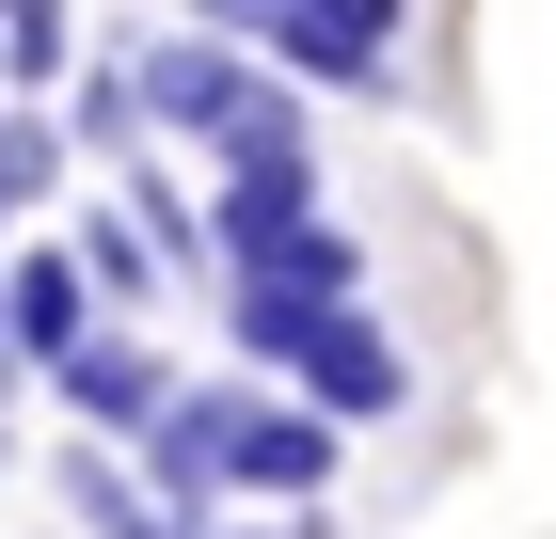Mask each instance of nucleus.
I'll return each instance as SVG.
<instances>
[{
	"instance_id": "3",
	"label": "nucleus",
	"mask_w": 556,
	"mask_h": 539,
	"mask_svg": "<svg viewBox=\"0 0 556 539\" xmlns=\"http://www.w3.org/2000/svg\"><path fill=\"white\" fill-rule=\"evenodd\" d=\"M207 33H255L302 95H397V48H414V0H191Z\"/></svg>"
},
{
	"instance_id": "7",
	"label": "nucleus",
	"mask_w": 556,
	"mask_h": 539,
	"mask_svg": "<svg viewBox=\"0 0 556 539\" xmlns=\"http://www.w3.org/2000/svg\"><path fill=\"white\" fill-rule=\"evenodd\" d=\"M48 476H64V524H80V539H207V508H175L143 460H112V428L48 445Z\"/></svg>"
},
{
	"instance_id": "6",
	"label": "nucleus",
	"mask_w": 556,
	"mask_h": 539,
	"mask_svg": "<svg viewBox=\"0 0 556 539\" xmlns=\"http://www.w3.org/2000/svg\"><path fill=\"white\" fill-rule=\"evenodd\" d=\"M48 397H64L80 428H112V445H143V428L175 413V365H160V333H143V318H112V333H80V349L48 365Z\"/></svg>"
},
{
	"instance_id": "12",
	"label": "nucleus",
	"mask_w": 556,
	"mask_h": 539,
	"mask_svg": "<svg viewBox=\"0 0 556 539\" xmlns=\"http://www.w3.org/2000/svg\"><path fill=\"white\" fill-rule=\"evenodd\" d=\"M0 460H16V381H0Z\"/></svg>"
},
{
	"instance_id": "8",
	"label": "nucleus",
	"mask_w": 556,
	"mask_h": 539,
	"mask_svg": "<svg viewBox=\"0 0 556 539\" xmlns=\"http://www.w3.org/2000/svg\"><path fill=\"white\" fill-rule=\"evenodd\" d=\"M64 239H80V270H96V301H112V318H160V301H175V254L143 239L128 191H80V207H64Z\"/></svg>"
},
{
	"instance_id": "1",
	"label": "nucleus",
	"mask_w": 556,
	"mask_h": 539,
	"mask_svg": "<svg viewBox=\"0 0 556 539\" xmlns=\"http://www.w3.org/2000/svg\"><path fill=\"white\" fill-rule=\"evenodd\" d=\"M128 460L175 508H318L350 476V413H318V397L270 381V365H239V381H175V413L143 428Z\"/></svg>"
},
{
	"instance_id": "9",
	"label": "nucleus",
	"mask_w": 556,
	"mask_h": 539,
	"mask_svg": "<svg viewBox=\"0 0 556 539\" xmlns=\"http://www.w3.org/2000/svg\"><path fill=\"white\" fill-rule=\"evenodd\" d=\"M64 127H80V159H96V175H128L143 143H160V127H143V64H128V48H96L80 80H64Z\"/></svg>"
},
{
	"instance_id": "11",
	"label": "nucleus",
	"mask_w": 556,
	"mask_h": 539,
	"mask_svg": "<svg viewBox=\"0 0 556 539\" xmlns=\"http://www.w3.org/2000/svg\"><path fill=\"white\" fill-rule=\"evenodd\" d=\"M207 539H287V524H270V508H207Z\"/></svg>"
},
{
	"instance_id": "2",
	"label": "nucleus",
	"mask_w": 556,
	"mask_h": 539,
	"mask_svg": "<svg viewBox=\"0 0 556 539\" xmlns=\"http://www.w3.org/2000/svg\"><path fill=\"white\" fill-rule=\"evenodd\" d=\"M207 301H223V333H239V365L302 381L318 413H350V428L414 413V349L366 318V286H207Z\"/></svg>"
},
{
	"instance_id": "10",
	"label": "nucleus",
	"mask_w": 556,
	"mask_h": 539,
	"mask_svg": "<svg viewBox=\"0 0 556 539\" xmlns=\"http://www.w3.org/2000/svg\"><path fill=\"white\" fill-rule=\"evenodd\" d=\"M80 80V16L64 0H0V95H64Z\"/></svg>"
},
{
	"instance_id": "4",
	"label": "nucleus",
	"mask_w": 556,
	"mask_h": 539,
	"mask_svg": "<svg viewBox=\"0 0 556 539\" xmlns=\"http://www.w3.org/2000/svg\"><path fill=\"white\" fill-rule=\"evenodd\" d=\"M143 64V127H160V143H239V112H255L270 95V48L255 33H207V16H191V33H160V48H128Z\"/></svg>"
},
{
	"instance_id": "5",
	"label": "nucleus",
	"mask_w": 556,
	"mask_h": 539,
	"mask_svg": "<svg viewBox=\"0 0 556 539\" xmlns=\"http://www.w3.org/2000/svg\"><path fill=\"white\" fill-rule=\"evenodd\" d=\"M0 333H16V365H64L80 333H112V301H96V270H80V239H16L0 254Z\"/></svg>"
}]
</instances>
